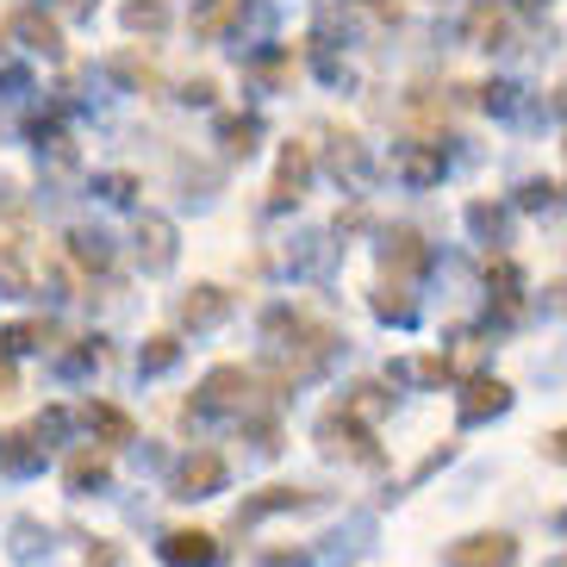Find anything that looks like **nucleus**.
<instances>
[{
    "label": "nucleus",
    "mask_w": 567,
    "mask_h": 567,
    "mask_svg": "<svg viewBox=\"0 0 567 567\" xmlns=\"http://www.w3.org/2000/svg\"><path fill=\"white\" fill-rule=\"evenodd\" d=\"M318 443H324V455H350V462H381V450H374V436L355 424L350 405H331V412L318 417Z\"/></svg>",
    "instance_id": "obj_1"
},
{
    "label": "nucleus",
    "mask_w": 567,
    "mask_h": 567,
    "mask_svg": "<svg viewBox=\"0 0 567 567\" xmlns=\"http://www.w3.org/2000/svg\"><path fill=\"white\" fill-rule=\"evenodd\" d=\"M512 561H517V536H505V530L462 536V543H450V555H443V567H512Z\"/></svg>",
    "instance_id": "obj_2"
},
{
    "label": "nucleus",
    "mask_w": 567,
    "mask_h": 567,
    "mask_svg": "<svg viewBox=\"0 0 567 567\" xmlns=\"http://www.w3.org/2000/svg\"><path fill=\"white\" fill-rule=\"evenodd\" d=\"M244 400H250V374L237 362L213 368L200 381V400H194V412H244Z\"/></svg>",
    "instance_id": "obj_3"
},
{
    "label": "nucleus",
    "mask_w": 567,
    "mask_h": 567,
    "mask_svg": "<svg viewBox=\"0 0 567 567\" xmlns=\"http://www.w3.org/2000/svg\"><path fill=\"white\" fill-rule=\"evenodd\" d=\"M218 486H225V455L213 450H194L175 467V499H213Z\"/></svg>",
    "instance_id": "obj_4"
},
{
    "label": "nucleus",
    "mask_w": 567,
    "mask_h": 567,
    "mask_svg": "<svg viewBox=\"0 0 567 567\" xmlns=\"http://www.w3.org/2000/svg\"><path fill=\"white\" fill-rule=\"evenodd\" d=\"M156 555H163V567H213L218 536L213 530H168L163 543H156Z\"/></svg>",
    "instance_id": "obj_5"
},
{
    "label": "nucleus",
    "mask_w": 567,
    "mask_h": 567,
    "mask_svg": "<svg viewBox=\"0 0 567 567\" xmlns=\"http://www.w3.org/2000/svg\"><path fill=\"white\" fill-rule=\"evenodd\" d=\"M306 175H312V151H306V144H287V151H281V168H275V187H268V200H275V206L300 200V194H306Z\"/></svg>",
    "instance_id": "obj_6"
},
{
    "label": "nucleus",
    "mask_w": 567,
    "mask_h": 567,
    "mask_svg": "<svg viewBox=\"0 0 567 567\" xmlns=\"http://www.w3.org/2000/svg\"><path fill=\"white\" fill-rule=\"evenodd\" d=\"M306 505H312V493H300V486H262L256 499L237 505V530L256 524V517H268V512H306Z\"/></svg>",
    "instance_id": "obj_7"
},
{
    "label": "nucleus",
    "mask_w": 567,
    "mask_h": 567,
    "mask_svg": "<svg viewBox=\"0 0 567 567\" xmlns=\"http://www.w3.org/2000/svg\"><path fill=\"white\" fill-rule=\"evenodd\" d=\"M82 424H87L94 436H101L106 450H118V443H132V436H137L132 417L118 412V405H106V400H87V405H82Z\"/></svg>",
    "instance_id": "obj_8"
},
{
    "label": "nucleus",
    "mask_w": 567,
    "mask_h": 567,
    "mask_svg": "<svg viewBox=\"0 0 567 567\" xmlns=\"http://www.w3.org/2000/svg\"><path fill=\"white\" fill-rule=\"evenodd\" d=\"M505 405H512V386H505V381H467V393H462V424L499 417Z\"/></svg>",
    "instance_id": "obj_9"
},
{
    "label": "nucleus",
    "mask_w": 567,
    "mask_h": 567,
    "mask_svg": "<svg viewBox=\"0 0 567 567\" xmlns=\"http://www.w3.org/2000/svg\"><path fill=\"white\" fill-rule=\"evenodd\" d=\"M137 250H144L151 268H168L175 262V225H168V218H144V225H137Z\"/></svg>",
    "instance_id": "obj_10"
},
{
    "label": "nucleus",
    "mask_w": 567,
    "mask_h": 567,
    "mask_svg": "<svg viewBox=\"0 0 567 567\" xmlns=\"http://www.w3.org/2000/svg\"><path fill=\"white\" fill-rule=\"evenodd\" d=\"M225 312H231V293L225 287H194L182 300V324H218Z\"/></svg>",
    "instance_id": "obj_11"
},
{
    "label": "nucleus",
    "mask_w": 567,
    "mask_h": 567,
    "mask_svg": "<svg viewBox=\"0 0 567 567\" xmlns=\"http://www.w3.org/2000/svg\"><path fill=\"white\" fill-rule=\"evenodd\" d=\"M13 32L25 38V44H32V51H44V56H56V51H63V32H56V19L32 13V7H25V13L13 19Z\"/></svg>",
    "instance_id": "obj_12"
},
{
    "label": "nucleus",
    "mask_w": 567,
    "mask_h": 567,
    "mask_svg": "<svg viewBox=\"0 0 567 567\" xmlns=\"http://www.w3.org/2000/svg\"><path fill=\"white\" fill-rule=\"evenodd\" d=\"M106 474H113V467H106V455H94V450H82L75 462L63 467L69 493H94V486H106Z\"/></svg>",
    "instance_id": "obj_13"
},
{
    "label": "nucleus",
    "mask_w": 567,
    "mask_h": 567,
    "mask_svg": "<svg viewBox=\"0 0 567 567\" xmlns=\"http://www.w3.org/2000/svg\"><path fill=\"white\" fill-rule=\"evenodd\" d=\"M38 431H13V436H0V462L13 467V474H32L38 462H44V450L32 443Z\"/></svg>",
    "instance_id": "obj_14"
},
{
    "label": "nucleus",
    "mask_w": 567,
    "mask_h": 567,
    "mask_svg": "<svg viewBox=\"0 0 567 567\" xmlns=\"http://www.w3.org/2000/svg\"><path fill=\"white\" fill-rule=\"evenodd\" d=\"M499 32H505V13L493 7V0H481V7L467 13V38H474V44H493Z\"/></svg>",
    "instance_id": "obj_15"
},
{
    "label": "nucleus",
    "mask_w": 567,
    "mask_h": 567,
    "mask_svg": "<svg viewBox=\"0 0 567 567\" xmlns=\"http://www.w3.org/2000/svg\"><path fill=\"white\" fill-rule=\"evenodd\" d=\"M125 25H132V32H163L168 7H163V0H132V7H125Z\"/></svg>",
    "instance_id": "obj_16"
},
{
    "label": "nucleus",
    "mask_w": 567,
    "mask_h": 567,
    "mask_svg": "<svg viewBox=\"0 0 567 567\" xmlns=\"http://www.w3.org/2000/svg\"><path fill=\"white\" fill-rule=\"evenodd\" d=\"M393 262H400V268H417V262H424V244H417V231H393V237H386V268H393Z\"/></svg>",
    "instance_id": "obj_17"
},
{
    "label": "nucleus",
    "mask_w": 567,
    "mask_h": 567,
    "mask_svg": "<svg viewBox=\"0 0 567 567\" xmlns=\"http://www.w3.org/2000/svg\"><path fill=\"white\" fill-rule=\"evenodd\" d=\"M175 355H182V343H175V337H151V350H144V374H163L168 362H175Z\"/></svg>",
    "instance_id": "obj_18"
},
{
    "label": "nucleus",
    "mask_w": 567,
    "mask_h": 567,
    "mask_svg": "<svg viewBox=\"0 0 567 567\" xmlns=\"http://www.w3.org/2000/svg\"><path fill=\"white\" fill-rule=\"evenodd\" d=\"M374 312H381V318H412V300H405V287H381V293H374Z\"/></svg>",
    "instance_id": "obj_19"
},
{
    "label": "nucleus",
    "mask_w": 567,
    "mask_h": 567,
    "mask_svg": "<svg viewBox=\"0 0 567 567\" xmlns=\"http://www.w3.org/2000/svg\"><path fill=\"white\" fill-rule=\"evenodd\" d=\"M38 343H51V324H13L7 331V350H38Z\"/></svg>",
    "instance_id": "obj_20"
},
{
    "label": "nucleus",
    "mask_w": 567,
    "mask_h": 567,
    "mask_svg": "<svg viewBox=\"0 0 567 567\" xmlns=\"http://www.w3.org/2000/svg\"><path fill=\"white\" fill-rule=\"evenodd\" d=\"M225 137H231L237 156H250V151H256V144H250V137H256V118H225Z\"/></svg>",
    "instance_id": "obj_21"
},
{
    "label": "nucleus",
    "mask_w": 567,
    "mask_h": 567,
    "mask_svg": "<svg viewBox=\"0 0 567 567\" xmlns=\"http://www.w3.org/2000/svg\"><path fill=\"white\" fill-rule=\"evenodd\" d=\"M412 374H417V381H450V362H443V355H424V362H412Z\"/></svg>",
    "instance_id": "obj_22"
},
{
    "label": "nucleus",
    "mask_w": 567,
    "mask_h": 567,
    "mask_svg": "<svg viewBox=\"0 0 567 567\" xmlns=\"http://www.w3.org/2000/svg\"><path fill=\"white\" fill-rule=\"evenodd\" d=\"M262 567H312V555H306V549H268Z\"/></svg>",
    "instance_id": "obj_23"
},
{
    "label": "nucleus",
    "mask_w": 567,
    "mask_h": 567,
    "mask_svg": "<svg viewBox=\"0 0 567 567\" xmlns=\"http://www.w3.org/2000/svg\"><path fill=\"white\" fill-rule=\"evenodd\" d=\"M543 455H549V462H567V424L549 436V443H543Z\"/></svg>",
    "instance_id": "obj_24"
},
{
    "label": "nucleus",
    "mask_w": 567,
    "mask_h": 567,
    "mask_svg": "<svg viewBox=\"0 0 567 567\" xmlns=\"http://www.w3.org/2000/svg\"><path fill=\"white\" fill-rule=\"evenodd\" d=\"M549 194H555L549 182H530V187H524V206H543V200H549Z\"/></svg>",
    "instance_id": "obj_25"
},
{
    "label": "nucleus",
    "mask_w": 567,
    "mask_h": 567,
    "mask_svg": "<svg viewBox=\"0 0 567 567\" xmlns=\"http://www.w3.org/2000/svg\"><path fill=\"white\" fill-rule=\"evenodd\" d=\"M0 393H13V368L0 362Z\"/></svg>",
    "instance_id": "obj_26"
},
{
    "label": "nucleus",
    "mask_w": 567,
    "mask_h": 567,
    "mask_svg": "<svg viewBox=\"0 0 567 567\" xmlns=\"http://www.w3.org/2000/svg\"><path fill=\"white\" fill-rule=\"evenodd\" d=\"M69 7H87V0H69Z\"/></svg>",
    "instance_id": "obj_27"
},
{
    "label": "nucleus",
    "mask_w": 567,
    "mask_h": 567,
    "mask_svg": "<svg viewBox=\"0 0 567 567\" xmlns=\"http://www.w3.org/2000/svg\"><path fill=\"white\" fill-rule=\"evenodd\" d=\"M561 530H567V512H561Z\"/></svg>",
    "instance_id": "obj_28"
},
{
    "label": "nucleus",
    "mask_w": 567,
    "mask_h": 567,
    "mask_svg": "<svg viewBox=\"0 0 567 567\" xmlns=\"http://www.w3.org/2000/svg\"><path fill=\"white\" fill-rule=\"evenodd\" d=\"M524 7H536V0H524Z\"/></svg>",
    "instance_id": "obj_29"
}]
</instances>
